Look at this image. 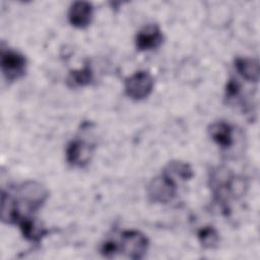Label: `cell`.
Listing matches in <instances>:
<instances>
[{
  "label": "cell",
  "instance_id": "3957f363",
  "mask_svg": "<svg viewBox=\"0 0 260 260\" xmlns=\"http://www.w3.org/2000/svg\"><path fill=\"white\" fill-rule=\"evenodd\" d=\"M1 70L7 81H15L25 74V57L13 50L1 49L0 53Z\"/></svg>",
  "mask_w": 260,
  "mask_h": 260
},
{
  "label": "cell",
  "instance_id": "9a60e30c",
  "mask_svg": "<svg viewBox=\"0 0 260 260\" xmlns=\"http://www.w3.org/2000/svg\"><path fill=\"white\" fill-rule=\"evenodd\" d=\"M197 238L201 246L205 249H213L219 243V235L212 226H204L198 231Z\"/></svg>",
  "mask_w": 260,
  "mask_h": 260
},
{
  "label": "cell",
  "instance_id": "5bb4252c",
  "mask_svg": "<svg viewBox=\"0 0 260 260\" xmlns=\"http://www.w3.org/2000/svg\"><path fill=\"white\" fill-rule=\"evenodd\" d=\"M93 80V72L88 65H84V67L70 71L67 77V84L70 87H79L86 86L90 84Z\"/></svg>",
  "mask_w": 260,
  "mask_h": 260
},
{
  "label": "cell",
  "instance_id": "9c48e42d",
  "mask_svg": "<svg viewBox=\"0 0 260 260\" xmlns=\"http://www.w3.org/2000/svg\"><path fill=\"white\" fill-rule=\"evenodd\" d=\"M17 224L19 225L22 236L31 243H40L46 235L49 234V231L41 225L38 221L30 217H20Z\"/></svg>",
  "mask_w": 260,
  "mask_h": 260
},
{
  "label": "cell",
  "instance_id": "2e32d148",
  "mask_svg": "<svg viewBox=\"0 0 260 260\" xmlns=\"http://www.w3.org/2000/svg\"><path fill=\"white\" fill-rule=\"evenodd\" d=\"M118 252H121V250H120V246L116 242L107 241L102 245L101 253L106 258H115Z\"/></svg>",
  "mask_w": 260,
  "mask_h": 260
},
{
  "label": "cell",
  "instance_id": "277c9868",
  "mask_svg": "<svg viewBox=\"0 0 260 260\" xmlns=\"http://www.w3.org/2000/svg\"><path fill=\"white\" fill-rule=\"evenodd\" d=\"M148 239L139 231H125L121 235L120 250L130 259H142L148 250Z\"/></svg>",
  "mask_w": 260,
  "mask_h": 260
},
{
  "label": "cell",
  "instance_id": "52a82bcc",
  "mask_svg": "<svg viewBox=\"0 0 260 260\" xmlns=\"http://www.w3.org/2000/svg\"><path fill=\"white\" fill-rule=\"evenodd\" d=\"M92 155L91 145L80 140L71 141L66 148V160L72 167L86 166Z\"/></svg>",
  "mask_w": 260,
  "mask_h": 260
},
{
  "label": "cell",
  "instance_id": "7c38bea8",
  "mask_svg": "<svg viewBox=\"0 0 260 260\" xmlns=\"http://www.w3.org/2000/svg\"><path fill=\"white\" fill-rule=\"evenodd\" d=\"M20 214L18 212V206L14 198L2 191L1 194V219L5 223H17L20 219Z\"/></svg>",
  "mask_w": 260,
  "mask_h": 260
},
{
  "label": "cell",
  "instance_id": "e0dca14e",
  "mask_svg": "<svg viewBox=\"0 0 260 260\" xmlns=\"http://www.w3.org/2000/svg\"><path fill=\"white\" fill-rule=\"evenodd\" d=\"M240 89H241V85L238 82L237 79L235 78H231L225 85V96L228 100H232L235 99L239 95L240 93Z\"/></svg>",
  "mask_w": 260,
  "mask_h": 260
},
{
  "label": "cell",
  "instance_id": "8fae6325",
  "mask_svg": "<svg viewBox=\"0 0 260 260\" xmlns=\"http://www.w3.org/2000/svg\"><path fill=\"white\" fill-rule=\"evenodd\" d=\"M235 68L244 79L250 82L259 80V63L256 59L238 57L235 59Z\"/></svg>",
  "mask_w": 260,
  "mask_h": 260
},
{
  "label": "cell",
  "instance_id": "ba28073f",
  "mask_svg": "<svg viewBox=\"0 0 260 260\" xmlns=\"http://www.w3.org/2000/svg\"><path fill=\"white\" fill-rule=\"evenodd\" d=\"M93 8L89 2L76 1L71 4L68 10V20L73 26L84 28L90 23Z\"/></svg>",
  "mask_w": 260,
  "mask_h": 260
},
{
  "label": "cell",
  "instance_id": "7a4b0ae2",
  "mask_svg": "<svg viewBox=\"0 0 260 260\" xmlns=\"http://www.w3.org/2000/svg\"><path fill=\"white\" fill-rule=\"evenodd\" d=\"M177 194L175 180L166 174L153 178L147 186V195L155 203H169Z\"/></svg>",
  "mask_w": 260,
  "mask_h": 260
},
{
  "label": "cell",
  "instance_id": "30bf717a",
  "mask_svg": "<svg viewBox=\"0 0 260 260\" xmlns=\"http://www.w3.org/2000/svg\"><path fill=\"white\" fill-rule=\"evenodd\" d=\"M208 133L211 139L222 148L230 147L233 142V128L232 126L223 121L212 123L208 128Z\"/></svg>",
  "mask_w": 260,
  "mask_h": 260
},
{
  "label": "cell",
  "instance_id": "8992f818",
  "mask_svg": "<svg viewBox=\"0 0 260 260\" xmlns=\"http://www.w3.org/2000/svg\"><path fill=\"white\" fill-rule=\"evenodd\" d=\"M164 41V35L156 24H147L135 37V46L139 51H150L158 48Z\"/></svg>",
  "mask_w": 260,
  "mask_h": 260
},
{
  "label": "cell",
  "instance_id": "4fadbf2b",
  "mask_svg": "<svg viewBox=\"0 0 260 260\" xmlns=\"http://www.w3.org/2000/svg\"><path fill=\"white\" fill-rule=\"evenodd\" d=\"M162 173L170 176L173 179L175 177H177V178H179L183 181L190 180L194 176L193 169L191 168V166L189 164H187L185 161H181V160H172V161H170L166 166Z\"/></svg>",
  "mask_w": 260,
  "mask_h": 260
},
{
  "label": "cell",
  "instance_id": "5b68a950",
  "mask_svg": "<svg viewBox=\"0 0 260 260\" xmlns=\"http://www.w3.org/2000/svg\"><path fill=\"white\" fill-rule=\"evenodd\" d=\"M21 199L25 202L30 211H37L48 199V190L40 183L28 181L18 187Z\"/></svg>",
  "mask_w": 260,
  "mask_h": 260
},
{
  "label": "cell",
  "instance_id": "6da1fadb",
  "mask_svg": "<svg viewBox=\"0 0 260 260\" xmlns=\"http://www.w3.org/2000/svg\"><path fill=\"white\" fill-rule=\"evenodd\" d=\"M154 81L149 72L139 70L125 79V93L134 101L146 99L152 91Z\"/></svg>",
  "mask_w": 260,
  "mask_h": 260
}]
</instances>
